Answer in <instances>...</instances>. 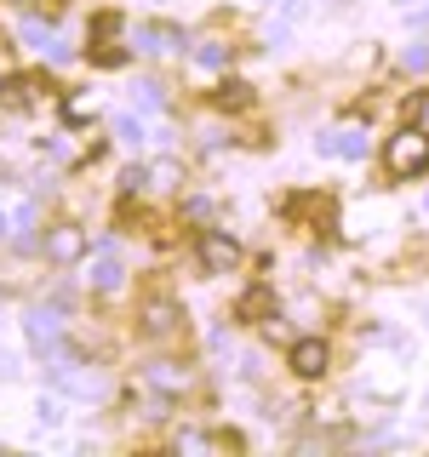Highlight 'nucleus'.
Returning <instances> with one entry per match:
<instances>
[{"label":"nucleus","mask_w":429,"mask_h":457,"mask_svg":"<svg viewBox=\"0 0 429 457\" xmlns=\"http://www.w3.org/2000/svg\"><path fill=\"white\" fill-rule=\"evenodd\" d=\"M383 166H390V178H418V171H429V132L400 126L390 137V149H383Z\"/></svg>","instance_id":"nucleus-1"},{"label":"nucleus","mask_w":429,"mask_h":457,"mask_svg":"<svg viewBox=\"0 0 429 457\" xmlns=\"http://www.w3.org/2000/svg\"><path fill=\"white\" fill-rule=\"evenodd\" d=\"M200 263H206V275H229V269L240 263L235 235H223V228H206V235H200Z\"/></svg>","instance_id":"nucleus-2"},{"label":"nucleus","mask_w":429,"mask_h":457,"mask_svg":"<svg viewBox=\"0 0 429 457\" xmlns=\"http://www.w3.org/2000/svg\"><path fill=\"white\" fill-rule=\"evenodd\" d=\"M46 257H52V263H75V257H86V228L80 223L46 228Z\"/></svg>","instance_id":"nucleus-3"},{"label":"nucleus","mask_w":429,"mask_h":457,"mask_svg":"<svg viewBox=\"0 0 429 457\" xmlns=\"http://www.w3.org/2000/svg\"><path fill=\"white\" fill-rule=\"evenodd\" d=\"M292 371H298V378H326V343L321 337L292 343Z\"/></svg>","instance_id":"nucleus-4"},{"label":"nucleus","mask_w":429,"mask_h":457,"mask_svg":"<svg viewBox=\"0 0 429 457\" xmlns=\"http://www.w3.org/2000/svg\"><path fill=\"white\" fill-rule=\"evenodd\" d=\"M92 280L104 286V292H114V286H121V263H114V252H109V246H97V269H92Z\"/></svg>","instance_id":"nucleus-5"},{"label":"nucleus","mask_w":429,"mask_h":457,"mask_svg":"<svg viewBox=\"0 0 429 457\" xmlns=\"http://www.w3.org/2000/svg\"><path fill=\"white\" fill-rule=\"evenodd\" d=\"M257 314H269V320H275V297H269L264 286H257V292H247V297H240V320H257Z\"/></svg>","instance_id":"nucleus-6"},{"label":"nucleus","mask_w":429,"mask_h":457,"mask_svg":"<svg viewBox=\"0 0 429 457\" xmlns=\"http://www.w3.org/2000/svg\"><path fill=\"white\" fill-rule=\"evenodd\" d=\"M247 104H252V86H240V80L218 86V109H247Z\"/></svg>","instance_id":"nucleus-7"},{"label":"nucleus","mask_w":429,"mask_h":457,"mask_svg":"<svg viewBox=\"0 0 429 457\" xmlns=\"http://www.w3.org/2000/svg\"><path fill=\"white\" fill-rule=\"evenodd\" d=\"M172 320H178V309H172V303H149V309H143V326H149V332H166Z\"/></svg>","instance_id":"nucleus-8"},{"label":"nucleus","mask_w":429,"mask_h":457,"mask_svg":"<svg viewBox=\"0 0 429 457\" xmlns=\"http://www.w3.org/2000/svg\"><path fill=\"white\" fill-rule=\"evenodd\" d=\"M29 337H35V343H46V337H57V320H52L46 309H35V314H29Z\"/></svg>","instance_id":"nucleus-9"},{"label":"nucleus","mask_w":429,"mask_h":457,"mask_svg":"<svg viewBox=\"0 0 429 457\" xmlns=\"http://www.w3.org/2000/svg\"><path fill=\"white\" fill-rule=\"evenodd\" d=\"M0 235H6V218H0Z\"/></svg>","instance_id":"nucleus-10"}]
</instances>
